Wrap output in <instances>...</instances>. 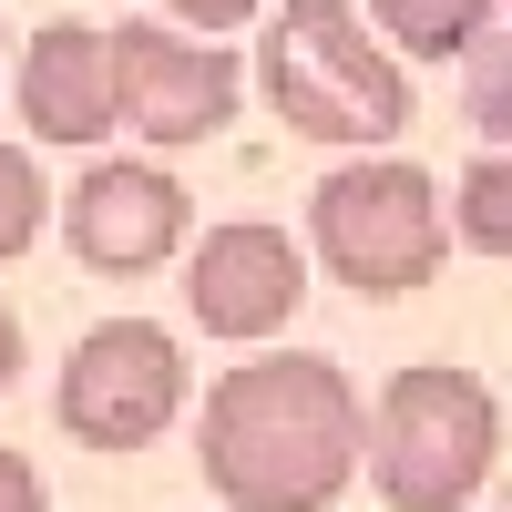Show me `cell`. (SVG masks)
<instances>
[{
  "label": "cell",
  "instance_id": "cell-1",
  "mask_svg": "<svg viewBox=\"0 0 512 512\" xmlns=\"http://www.w3.org/2000/svg\"><path fill=\"white\" fill-rule=\"evenodd\" d=\"M195 461L226 512H328L369 461V400L318 349H256L205 390Z\"/></svg>",
  "mask_w": 512,
  "mask_h": 512
},
{
  "label": "cell",
  "instance_id": "cell-2",
  "mask_svg": "<svg viewBox=\"0 0 512 512\" xmlns=\"http://www.w3.org/2000/svg\"><path fill=\"white\" fill-rule=\"evenodd\" d=\"M256 93L308 144H390L410 134V72L359 21V0H277L256 31Z\"/></svg>",
  "mask_w": 512,
  "mask_h": 512
},
{
  "label": "cell",
  "instance_id": "cell-3",
  "mask_svg": "<svg viewBox=\"0 0 512 512\" xmlns=\"http://www.w3.org/2000/svg\"><path fill=\"white\" fill-rule=\"evenodd\" d=\"M502 472V400L472 369H400L369 410V482L390 512H461Z\"/></svg>",
  "mask_w": 512,
  "mask_h": 512
},
{
  "label": "cell",
  "instance_id": "cell-4",
  "mask_svg": "<svg viewBox=\"0 0 512 512\" xmlns=\"http://www.w3.org/2000/svg\"><path fill=\"white\" fill-rule=\"evenodd\" d=\"M308 236H318V267L349 297H420L441 277V256H451L441 185L420 175L410 154L338 164V175L308 195Z\"/></svg>",
  "mask_w": 512,
  "mask_h": 512
},
{
  "label": "cell",
  "instance_id": "cell-5",
  "mask_svg": "<svg viewBox=\"0 0 512 512\" xmlns=\"http://www.w3.org/2000/svg\"><path fill=\"white\" fill-rule=\"evenodd\" d=\"M185 390H195V369H185L175 328L103 318V328L72 338V359L52 379V420H62V441H82V451H154L185 420Z\"/></svg>",
  "mask_w": 512,
  "mask_h": 512
},
{
  "label": "cell",
  "instance_id": "cell-6",
  "mask_svg": "<svg viewBox=\"0 0 512 512\" xmlns=\"http://www.w3.org/2000/svg\"><path fill=\"white\" fill-rule=\"evenodd\" d=\"M113 41V113H123V134H144V144H205V134H226L236 103H246V62L216 52L205 31H175V21H123L103 31Z\"/></svg>",
  "mask_w": 512,
  "mask_h": 512
},
{
  "label": "cell",
  "instance_id": "cell-7",
  "mask_svg": "<svg viewBox=\"0 0 512 512\" xmlns=\"http://www.w3.org/2000/svg\"><path fill=\"white\" fill-rule=\"evenodd\" d=\"M185 308L205 338H277L308 308V246L267 216H226L185 246Z\"/></svg>",
  "mask_w": 512,
  "mask_h": 512
},
{
  "label": "cell",
  "instance_id": "cell-8",
  "mask_svg": "<svg viewBox=\"0 0 512 512\" xmlns=\"http://www.w3.org/2000/svg\"><path fill=\"white\" fill-rule=\"evenodd\" d=\"M62 236L93 277H154L175 267L185 236H195V195L164 175V164H93L72 195H62Z\"/></svg>",
  "mask_w": 512,
  "mask_h": 512
},
{
  "label": "cell",
  "instance_id": "cell-9",
  "mask_svg": "<svg viewBox=\"0 0 512 512\" xmlns=\"http://www.w3.org/2000/svg\"><path fill=\"white\" fill-rule=\"evenodd\" d=\"M21 123L41 144H103L113 134V41L93 21H41L21 52Z\"/></svg>",
  "mask_w": 512,
  "mask_h": 512
},
{
  "label": "cell",
  "instance_id": "cell-10",
  "mask_svg": "<svg viewBox=\"0 0 512 512\" xmlns=\"http://www.w3.org/2000/svg\"><path fill=\"white\" fill-rule=\"evenodd\" d=\"M492 0H369V31L390 41V52H431V62H461L482 41Z\"/></svg>",
  "mask_w": 512,
  "mask_h": 512
},
{
  "label": "cell",
  "instance_id": "cell-11",
  "mask_svg": "<svg viewBox=\"0 0 512 512\" xmlns=\"http://www.w3.org/2000/svg\"><path fill=\"white\" fill-rule=\"evenodd\" d=\"M451 236L472 256H512V154H482L451 195Z\"/></svg>",
  "mask_w": 512,
  "mask_h": 512
},
{
  "label": "cell",
  "instance_id": "cell-12",
  "mask_svg": "<svg viewBox=\"0 0 512 512\" xmlns=\"http://www.w3.org/2000/svg\"><path fill=\"white\" fill-rule=\"evenodd\" d=\"M41 216H52V195H41V154L31 144H0V267L41 246Z\"/></svg>",
  "mask_w": 512,
  "mask_h": 512
},
{
  "label": "cell",
  "instance_id": "cell-13",
  "mask_svg": "<svg viewBox=\"0 0 512 512\" xmlns=\"http://www.w3.org/2000/svg\"><path fill=\"white\" fill-rule=\"evenodd\" d=\"M154 11L175 21V31H205V41H216V31H236V21H267L277 0H154Z\"/></svg>",
  "mask_w": 512,
  "mask_h": 512
},
{
  "label": "cell",
  "instance_id": "cell-14",
  "mask_svg": "<svg viewBox=\"0 0 512 512\" xmlns=\"http://www.w3.org/2000/svg\"><path fill=\"white\" fill-rule=\"evenodd\" d=\"M0 512H52V492H41V461L21 441H0Z\"/></svg>",
  "mask_w": 512,
  "mask_h": 512
},
{
  "label": "cell",
  "instance_id": "cell-15",
  "mask_svg": "<svg viewBox=\"0 0 512 512\" xmlns=\"http://www.w3.org/2000/svg\"><path fill=\"white\" fill-rule=\"evenodd\" d=\"M21 359H31V349H21V318H11V297H0V400H11V379H21Z\"/></svg>",
  "mask_w": 512,
  "mask_h": 512
},
{
  "label": "cell",
  "instance_id": "cell-16",
  "mask_svg": "<svg viewBox=\"0 0 512 512\" xmlns=\"http://www.w3.org/2000/svg\"><path fill=\"white\" fill-rule=\"evenodd\" d=\"M482 512H512V472H502V482H492V502H482Z\"/></svg>",
  "mask_w": 512,
  "mask_h": 512
},
{
  "label": "cell",
  "instance_id": "cell-17",
  "mask_svg": "<svg viewBox=\"0 0 512 512\" xmlns=\"http://www.w3.org/2000/svg\"><path fill=\"white\" fill-rule=\"evenodd\" d=\"M0 52H11V41H0Z\"/></svg>",
  "mask_w": 512,
  "mask_h": 512
}]
</instances>
